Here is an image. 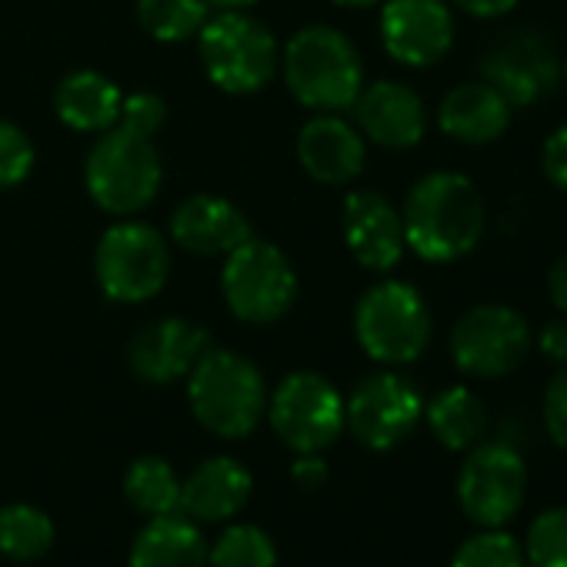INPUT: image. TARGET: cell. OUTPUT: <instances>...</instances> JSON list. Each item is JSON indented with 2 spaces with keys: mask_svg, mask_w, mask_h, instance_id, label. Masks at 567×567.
Masks as SVG:
<instances>
[{
  "mask_svg": "<svg viewBox=\"0 0 567 567\" xmlns=\"http://www.w3.org/2000/svg\"><path fill=\"white\" fill-rule=\"evenodd\" d=\"M424 421L447 451H471L487 431V408L471 388L454 384L424 404Z\"/></svg>",
  "mask_w": 567,
  "mask_h": 567,
  "instance_id": "cb8c5ba5",
  "label": "cell"
},
{
  "mask_svg": "<svg viewBox=\"0 0 567 567\" xmlns=\"http://www.w3.org/2000/svg\"><path fill=\"white\" fill-rule=\"evenodd\" d=\"M451 567H527L524 544L504 527H481L464 537L451 557Z\"/></svg>",
  "mask_w": 567,
  "mask_h": 567,
  "instance_id": "f1b7e54d",
  "label": "cell"
},
{
  "mask_svg": "<svg viewBox=\"0 0 567 567\" xmlns=\"http://www.w3.org/2000/svg\"><path fill=\"white\" fill-rule=\"evenodd\" d=\"M291 474H295V481H298L301 487L315 491V487H321V484L328 481V464L321 461V454H298Z\"/></svg>",
  "mask_w": 567,
  "mask_h": 567,
  "instance_id": "d590c367",
  "label": "cell"
},
{
  "mask_svg": "<svg viewBox=\"0 0 567 567\" xmlns=\"http://www.w3.org/2000/svg\"><path fill=\"white\" fill-rule=\"evenodd\" d=\"M437 124L451 141L484 147V144H494L497 137H504V131L511 127V104L487 81L457 84L441 101Z\"/></svg>",
  "mask_w": 567,
  "mask_h": 567,
  "instance_id": "44dd1931",
  "label": "cell"
},
{
  "mask_svg": "<svg viewBox=\"0 0 567 567\" xmlns=\"http://www.w3.org/2000/svg\"><path fill=\"white\" fill-rule=\"evenodd\" d=\"M550 301L557 305V311L560 315H567V254L554 264V270H550Z\"/></svg>",
  "mask_w": 567,
  "mask_h": 567,
  "instance_id": "74e56055",
  "label": "cell"
},
{
  "mask_svg": "<svg viewBox=\"0 0 567 567\" xmlns=\"http://www.w3.org/2000/svg\"><path fill=\"white\" fill-rule=\"evenodd\" d=\"M207 18V0H137L141 28L161 44H181L197 38Z\"/></svg>",
  "mask_w": 567,
  "mask_h": 567,
  "instance_id": "4316f807",
  "label": "cell"
},
{
  "mask_svg": "<svg viewBox=\"0 0 567 567\" xmlns=\"http://www.w3.org/2000/svg\"><path fill=\"white\" fill-rule=\"evenodd\" d=\"M354 114H358L361 134L388 151L417 147L427 131L424 101L417 97L414 87L401 81H378L364 87L354 101Z\"/></svg>",
  "mask_w": 567,
  "mask_h": 567,
  "instance_id": "e0dca14e",
  "label": "cell"
},
{
  "mask_svg": "<svg viewBox=\"0 0 567 567\" xmlns=\"http://www.w3.org/2000/svg\"><path fill=\"white\" fill-rule=\"evenodd\" d=\"M421 417H424L421 391L394 371L368 374L344 401V424L371 451L398 447L401 441L411 437Z\"/></svg>",
  "mask_w": 567,
  "mask_h": 567,
  "instance_id": "7c38bea8",
  "label": "cell"
},
{
  "mask_svg": "<svg viewBox=\"0 0 567 567\" xmlns=\"http://www.w3.org/2000/svg\"><path fill=\"white\" fill-rule=\"evenodd\" d=\"M124 91L101 71H74L58 84L54 111L78 134H104L121 117Z\"/></svg>",
  "mask_w": 567,
  "mask_h": 567,
  "instance_id": "7402d4cb",
  "label": "cell"
},
{
  "mask_svg": "<svg viewBox=\"0 0 567 567\" xmlns=\"http://www.w3.org/2000/svg\"><path fill=\"white\" fill-rule=\"evenodd\" d=\"M484 200L471 177L434 171L421 177L404 200V240L431 264H451L471 254L484 234Z\"/></svg>",
  "mask_w": 567,
  "mask_h": 567,
  "instance_id": "6da1fadb",
  "label": "cell"
},
{
  "mask_svg": "<svg viewBox=\"0 0 567 567\" xmlns=\"http://www.w3.org/2000/svg\"><path fill=\"white\" fill-rule=\"evenodd\" d=\"M127 567H207V540L190 517H151L131 544Z\"/></svg>",
  "mask_w": 567,
  "mask_h": 567,
  "instance_id": "603a6c76",
  "label": "cell"
},
{
  "mask_svg": "<svg viewBox=\"0 0 567 567\" xmlns=\"http://www.w3.org/2000/svg\"><path fill=\"white\" fill-rule=\"evenodd\" d=\"M540 164L550 184H557L560 190H567V124H560L540 151Z\"/></svg>",
  "mask_w": 567,
  "mask_h": 567,
  "instance_id": "836d02e7",
  "label": "cell"
},
{
  "mask_svg": "<svg viewBox=\"0 0 567 567\" xmlns=\"http://www.w3.org/2000/svg\"><path fill=\"white\" fill-rule=\"evenodd\" d=\"M564 81H567V64H564Z\"/></svg>",
  "mask_w": 567,
  "mask_h": 567,
  "instance_id": "60d3db41",
  "label": "cell"
},
{
  "mask_svg": "<svg viewBox=\"0 0 567 567\" xmlns=\"http://www.w3.org/2000/svg\"><path fill=\"white\" fill-rule=\"evenodd\" d=\"M171 237L177 247L200 254V257H217L230 254L240 247L247 237H254V227L247 214L217 194H194L181 200L171 214Z\"/></svg>",
  "mask_w": 567,
  "mask_h": 567,
  "instance_id": "ac0fdd59",
  "label": "cell"
},
{
  "mask_svg": "<svg viewBox=\"0 0 567 567\" xmlns=\"http://www.w3.org/2000/svg\"><path fill=\"white\" fill-rule=\"evenodd\" d=\"M461 11H467L471 18L491 21V18H504L507 11H514L517 0H451Z\"/></svg>",
  "mask_w": 567,
  "mask_h": 567,
  "instance_id": "8d00e7d4",
  "label": "cell"
},
{
  "mask_svg": "<svg viewBox=\"0 0 567 567\" xmlns=\"http://www.w3.org/2000/svg\"><path fill=\"white\" fill-rule=\"evenodd\" d=\"M124 494L131 507H137L147 517L181 511V481L164 457H137L124 474Z\"/></svg>",
  "mask_w": 567,
  "mask_h": 567,
  "instance_id": "d4e9b609",
  "label": "cell"
},
{
  "mask_svg": "<svg viewBox=\"0 0 567 567\" xmlns=\"http://www.w3.org/2000/svg\"><path fill=\"white\" fill-rule=\"evenodd\" d=\"M527 567H567V504L540 511L524 537Z\"/></svg>",
  "mask_w": 567,
  "mask_h": 567,
  "instance_id": "f546056e",
  "label": "cell"
},
{
  "mask_svg": "<svg viewBox=\"0 0 567 567\" xmlns=\"http://www.w3.org/2000/svg\"><path fill=\"white\" fill-rule=\"evenodd\" d=\"M220 295L230 315L244 324H274L295 308L298 274L291 257L277 244L247 237L224 257Z\"/></svg>",
  "mask_w": 567,
  "mask_h": 567,
  "instance_id": "52a82bcc",
  "label": "cell"
},
{
  "mask_svg": "<svg viewBox=\"0 0 567 567\" xmlns=\"http://www.w3.org/2000/svg\"><path fill=\"white\" fill-rule=\"evenodd\" d=\"M250 471L227 457H207L190 471L187 481H181V511L190 514V520H230L250 497Z\"/></svg>",
  "mask_w": 567,
  "mask_h": 567,
  "instance_id": "ffe728a7",
  "label": "cell"
},
{
  "mask_svg": "<svg viewBox=\"0 0 567 567\" xmlns=\"http://www.w3.org/2000/svg\"><path fill=\"white\" fill-rule=\"evenodd\" d=\"M334 8H348V11H368V8H378L381 0H331Z\"/></svg>",
  "mask_w": 567,
  "mask_h": 567,
  "instance_id": "ab89813d",
  "label": "cell"
},
{
  "mask_svg": "<svg viewBox=\"0 0 567 567\" xmlns=\"http://www.w3.org/2000/svg\"><path fill=\"white\" fill-rule=\"evenodd\" d=\"M274 434L295 454H321L344 434V398L315 371H295L267 398Z\"/></svg>",
  "mask_w": 567,
  "mask_h": 567,
  "instance_id": "9c48e42d",
  "label": "cell"
},
{
  "mask_svg": "<svg viewBox=\"0 0 567 567\" xmlns=\"http://www.w3.org/2000/svg\"><path fill=\"white\" fill-rule=\"evenodd\" d=\"M277 547L267 530L254 524H230L207 547V567H274Z\"/></svg>",
  "mask_w": 567,
  "mask_h": 567,
  "instance_id": "83f0119b",
  "label": "cell"
},
{
  "mask_svg": "<svg viewBox=\"0 0 567 567\" xmlns=\"http://www.w3.org/2000/svg\"><path fill=\"white\" fill-rule=\"evenodd\" d=\"M197 54L210 84L224 94H257L280 68L274 34L247 11H217L197 31Z\"/></svg>",
  "mask_w": 567,
  "mask_h": 567,
  "instance_id": "8992f818",
  "label": "cell"
},
{
  "mask_svg": "<svg viewBox=\"0 0 567 567\" xmlns=\"http://www.w3.org/2000/svg\"><path fill=\"white\" fill-rule=\"evenodd\" d=\"M34 144L31 137L11 124V121H0V190H11L18 184H24L34 171Z\"/></svg>",
  "mask_w": 567,
  "mask_h": 567,
  "instance_id": "4dcf8cb0",
  "label": "cell"
},
{
  "mask_svg": "<svg viewBox=\"0 0 567 567\" xmlns=\"http://www.w3.org/2000/svg\"><path fill=\"white\" fill-rule=\"evenodd\" d=\"M161 181L164 167L154 137H141L117 124L94 141L84 164V184L91 200L114 217L141 214L157 197Z\"/></svg>",
  "mask_w": 567,
  "mask_h": 567,
  "instance_id": "277c9868",
  "label": "cell"
},
{
  "mask_svg": "<svg viewBox=\"0 0 567 567\" xmlns=\"http://www.w3.org/2000/svg\"><path fill=\"white\" fill-rule=\"evenodd\" d=\"M298 161L318 184H351L368 161L364 137L338 114L311 117L298 134Z\"/></svg>",
  "mask_w": 567,
  "mask_h": 567,
  "instance_id": "d6986e66",
  "label": "cell"
},
{
  "mask_svg": "<svg viewBox=\"0 0 567 567\" xmlns=\"http://www.w3.org/2000/svg\"><path fill=\"white\" fill-rule=\"evenodd\" d=\"M527 494V464L507 441H477L457 471V504L477 527H504Z\"/></svg>",
  "mask_w": 567,
  "mask_h": 567,
  "instance_id": "30bf717a",
  "label": "cell"
},
{
  "mask_svg": "<svg viewBox=\"0 0 567 567\" xmlns=\"http://www.w3.org/2000/svg\"><path fill=\"white\" fill-rule=\"evenodd\" d=\"M187 401L197 424L217 437H247L267 414L264 374L227 348H207L187 374Z\"/></svg>",
  "mask_w": 567,
  "mask_h": 567,
  "instance_id": "3957f363",
  "label": "cell"
},
{
  "mask_svg": "<svg viewBox=\"0 0 567 567\" xmlns=\"http://www.w3.org/2000/svg\"><path fill=\"white\" fill-rule=\"evenodd\" d=\"M94 274L104 298L117 305H144L157 298L171 274V250L164 234L144 220L111 224L97 240Z\"/></svg>",
  "mask_w": 567,
  "mask_h": 567,
  "instance_id": "ba28073f",
  "label": "cell"
},
{
  "mask_svg": "<svg viewBox=\"0 0 567 567\" xmlns=\"http://www.w3.org/2000/svg\"><path fill=\"white\" fill-rule=\"evenodd\" d=\"M344 244L364 270L388 274L404 257L401 210L378 190H351L344 197Z\"/></svg>",
  "mask_w": 567,
  "mask_h": 567,
  "instance_id": "9a60e30c",
  "label": "cell"
},
{
  "mask_svg": "<svg viewBox=\"0 0 567 567\" xmlns=\"http://www.w3.org/2000/svg\"><path fill=\"white\" fill-rule=\"evenodd\" d=\"M254 4L257 0H207V8H214V11H247Z\"/></svg>",
  "mask_w": 567,
  "mask_h": 567,
  "instance_id": "f35d334b",
  "label": "cell"
},
{
  "mask_svg": "<svg viewBox=\"0 0 567 567\" xmlns=\"http://www.w3.org/2000/svg\"><path fill=\"white\" fill-rule=\"evenodd\" d=\"M481 74L511 107H530L554 87L557 61L544 38L514 34L484 54Z\"/></svg>",
  "mask_w": 567,
  "mask_h": 567,
  "instance_id": "5bb4252c",
  "label": "cell"
},
{
  "mask_svg": "<svg viewBox=\"0 0 567 567\" xmlns=\"http://www.w3.org/2000/svg\"><path fill=\"white\" fill-rule=\"evenodd\" d=\"M434 334L431 311L408 280H381L354 308V338L361 351L388 368L417 361Z\"/></svg>",
  "mask_w": 567,
  "mask_h": 567,
  "instance_id": "5b68a950",
  "label": "cell"
},
{
  "mask_svg": "<svg viewBox=\"0 0 567 567\" xmlns=\"http://www.w3.org/2000/svg\"><path fill=\"white\" fill-rule=\"evenodd\" d=\"M54 544V520L31 504L0 507V554L11 560H38Z\"/></svg>",
  "mask_w": 567,
  "mask_h": 567,
  "instance_id": "484cf974",
  "label": "cell"
},
{
  "mask_svg": "<svg viewBox=\"0 0 567 567\" xmlns=\"http://www.w3.org/2000/svg\"><path fill=\"white\" fill-rule=\"evenodd\" d=\"M537 348L547 361L554 364H567V318L547 321L537 334Z\"/></svg>",
  "mask_w": 567,
  "mask_h": 567,
  "instance_id": "e575fe53",
  "label": "cell"
},
{
  "mask_svg": "<svg viewBox=\"0 0 567 567\" xmlns=\"http://www.w3.org/2000/svg\"><path fill=\"white\" fill-rule=\"evenodd\" d=\"M207 348L210 338L200 324L184 318H157L131 338L127 364L147 384H174L194 371Z\"/></svg>",
  "mask_w": 567,
  "mask_h": 567,
  "instance_id": "2e32d148",
  "label": "cell"
},
{
  "mask_svg": "<svg viewBox=\"0 0 567 567\" xmlns=\"http://www.w3.org/2000/svg\"><path fill=\"white\" fill-rule=\"evenodd\" d=\"M530 348L524 315L504 305H477L451 328V358L461 374L494 381L520 368Z\"/></svg>",
  "mask_w": 567,
  "mask_h": 567,
  "instance_id": "8fae6325",
  "label": "cell"
},
{
  "mask_svg": "<svg viewBox=\"0 0 567 567\" xmlns=\"http://www.w3.org/2000/svg\"><path fill=\"white\" fill-rule=\"evenodd\" d=\"M544 427L550 441L560 451H567V364H560V371L550 378L544 391Z\"/></svg>",
  "mask_w": 567,
  "mask_h": 567,
  "instance_id": "d6a6232c",
  "label": "cell"
},
{
  "mask_svg": "<svg viewBox=\"0 0 567 567\" xmlns=\"http://www.w3.org/2000/svg\"><path fill=\"white\" fill-rule=\"evenodd\" d=\"M167 121V104L164 97L151 94V91H137V94H124L121 101V117L117 127L134 131L141 137H154Z\"/></svg>",
  "mask_w": 567,
  "mask_h": 567,
  "instance_id": "1f68e13d",
  "label": "cell"
},
{
  "mask_svg": "<svg viewBox=\"0 0 567 567\" xmlns=\"http://www.w3.org/2000/svg\"><path fill=\"white\" fill-rule=\"evenodd\" d=\"M280 71L298 104L321 114L354 107L358 94L364 91V64L358 48L328 24L301 28L284 44Z\"/></svg>",
  "mask_w": 567,
  "mask_h": 567,
  "instance_id": "7a4b0ae2",
  "label": "cell"
},
{
  "mask_svg": "<svg viewBox=\"0 0 567 567\" xmlns=\"http://www.w3.org/2000/svg\"><path fill=\"white\" fill-rule=\"evenodd\" d=\"M381 44L404 68H434L454 44V14L444 0H381Z\"/></svg>",
  "mask_w": 567,
  "mask_h": 567,
  "instance_id": "4fadbf2b",
  "label": "cell"
}]
</instances>
